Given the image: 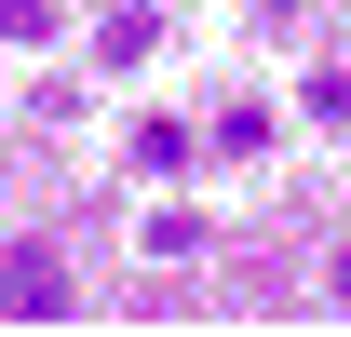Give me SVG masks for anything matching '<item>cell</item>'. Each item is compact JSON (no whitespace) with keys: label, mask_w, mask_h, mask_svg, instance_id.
<instances>
[{"label":"cell","mask_w":351,"mask_h":337,"mask_svg":"<svg viewBox=\"0 0 351 337\" xmlns=\"http://www.w3.org/2000/svg\"><path fill=\"white\" fill-rule=\"evenodd\" d=\"M0 310H14V324H68V310H82V297H68V256H54V243H14V256H0Z\"/></svg>","instance_id":"6da1fadb"},{"label":"cell","mask_w":351,"mask_h":337,"mask_svg":"<svg viewBox=\"0 0 351 337\" xmlns=\"http://www.w3.org/2000/svg\"><path fill=\"white\" fill-rule=\"evenodd\" d=\"M338 310H351V256H338Z\"/></svg>","instance_id":"7a4b0ae2"}]
</instances>
